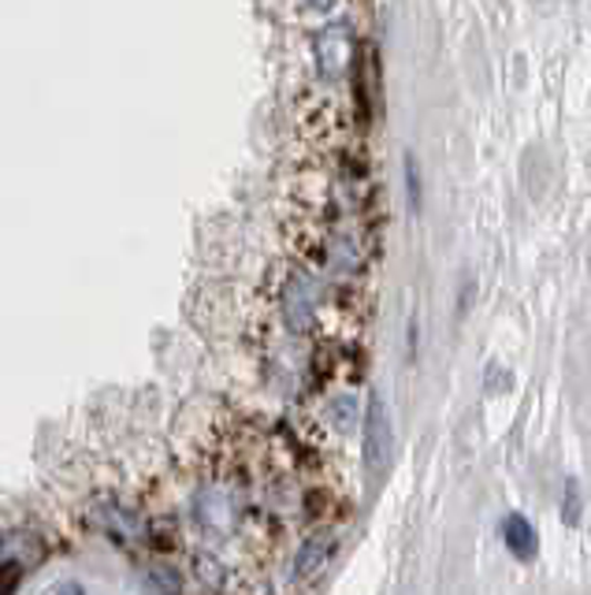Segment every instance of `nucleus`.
Wrapping results in <instances>:
<instances>
[{
	"label": "nucleus",
	"instance_id": "f257e3e1",
	"mask_svg": "<svg viewBox=\"0 0 591 595\" xmlns=\"http://www.w3.org/2000/svg\"><path fill=\"white\" fill-rule=\"evenodd\" d=\"M190 510H194L197 528H202L208 539H227L238 525V498L231 487H220V484L202 487V492L194 495V503H190Z\"/></svg>",
	"mask_w": 591,
	"mask_h": 595
},
{
	"label": "nucleus",
	"instance_id": "f03ea898",
	"mask_svg": "<svg viewBox=\"0 0 591 595\" xmlns=\"http://www.w3.org/2000/svg\"><path fill=\"white\" fill-rule=\"evenodd\" d=\"M41 555H45V544L27 533V528H8L4 533V547H0V566H4V595L16 592L19 577H23L27 569H34Z\"/></svg>",
	"mask_w": 591,
	"mask_h": 595
},
{
	"label": "nucleus",
	"instance_id": "7ed1b4c3",
	"mask_svg": "<svg viewBox=\"0 0 591 595\" xmlns=\"http://www.w3.org/2000/svg\"><path fill=\"white\" fill-rule=\"evenodd\" d=\"M390 454V413L384 406V399H368L365 406V465L373 473H379L387 465Z\"/></svg>",
	"mask_w": 591,
	"mask_h": 595
},
{
	"label": "nucleus",
	"instance_id": "20e7f679",
	"mask_svg": "<svg viewBox=\"0 0 591 595\" xmlns=\"http://www.w3.org/2000/svg\"><path fill=\"white\" fill-rule=\"evenodd\" d=\"M335 555V533H313L305 544L298 547V555H294V581L298 584H309L324 573V566L332 562Z\"/></svg>",
	"mask_w": 591,
	"mask_h": 595
},
{
	"label": "nucleus",
	"instance_id": "39448f33",
	"mask_svg": "<svg viewBox=\"0 0 591 595\" xmlns=\"http://www.w3.org/2000/svg\"><path fill=\"white\" fill-rule=\"evenodd\" d=\"M499 533H502L506 551H510L513 558L532 562V558H536V551H540V536H536L532 521L524 517V514H506V517H502V525H499Z\"/></svg>",
	"mask_w": 591,
	"mask_h": 595
},
{
	"label": "nucleus",
	"instance_id": "423d86ee",
	"mask_svg": "<svg viewBox=\"0 0 591 595\" xmlns=\"http://www.w3.org/2000/svg\"><path fill=\"white\" fill-rule=\"evenodd\" d=\"M354 68V41L346 38V27H332L320 34V71L327 79Z\"/></svg>",
	"mask_w": 591,
	"mask_h": 595
},
{
	"label": "nucleus",
	"instance_id": "0eeeda50",
	"mask_svg": "<svg viewBox=\"0 0 591 595\" xmlns=\"http://www.w3.org/2000/svg\"><path fill=\"white\" fill-rule=\"evenodd\" d=\"M283 302H287V321L298 327H309L313 324V313H316V283L309 275H294L287 283V294H283Z\"/></svg>",
	"mask_w": 591,
	"mask_h": 595
},
{
	"label": "nucleus",
	"instance_id": "6e6552de",
	"mask_svg": "<svg viewBox=\"0 0 591 595\" xmlns=\"http://www.w3.org/2000/svg\"><path fill=\"white\" fill-rule=\"evenodd\" d=\"M101 521H104V528H109V536L120 539V544H134V539H142L145 533L142 517L134 514V510H126L123 503H104Z\"/></svg>",
	"mask_w": 591,
	"mask_h": 595
},
{
	"label": "nucleus",
	"instance_id": "1a4fd4ad",
	"mask_svg": "<svg viewBox=\"0 0 591 595\" xmlns=\"http://www.w3.org/2000/svg\"><path fill=\"white\" fill-rule=\"evenodd\" d=\"M142 595H183L179 573L172 566H150L142 573Z\"/></svg>",
	"mask_w": 591,
	"mask_h": 595
},
{
	"label": "nucleus",
	"instance_id": "9d476101",
	"mask_svg": "<svg viewBox=\"0 0 591 595\" xmlns=\"http://www.w3.org/2000/svg\"><path fill=\"white\" fill-rule=\"evenodd\" d=\"M403 172H406V194H409V209L420 212V205H425V186H420V164L414 153L403 157Z\"/></svg>",
	"mask_w": 591,
	"mask_h": 595
},
{
	"label": "nucleus",
	"instance_id": "9b49d317",
	"mask_svg": "<svg viewBox=\"0 0 591 595\" xmlns=\"http://www.w3.org/2000/svg\"><path fill=\"white\" fill-rule=\"evenodd\" d=\"M580 517H584V495H580V484L569 476L565 481V495H562V525H580Z\"/></svg>",
	"mask_w": 591,
	"mask_h": 595
},
{
	"label": "nucleus",
	"instance_id": "f8f14e48",
	"mask_svg": "<svg viewBox=\"0 0 591 595\" xmlns=\"http://www.w3.org/2000/svg\"><path fill=\"white\" fill-rule=\"evenodd\" d=\"M57 595H86V592H82V584H63Z\"/></svg>",
	"mask_w": 591,
	"mask_h": 595
},
{
	"label": "nucleus",
	"instance_id": "ddd939ff",
	"mask_svg": "<svg viewBox=\"0 0 591 595\" xmlns=\"http://www.w3.org/2000/svg\"><path fill=\"white\" fill-rule=\"evenodd\" d=\"M309 4L316 8V12H327V8H335L339 0H309Z\"/></svg>",
	"mask_w": 591,
	"mask_h": 595
}]
</instances>
